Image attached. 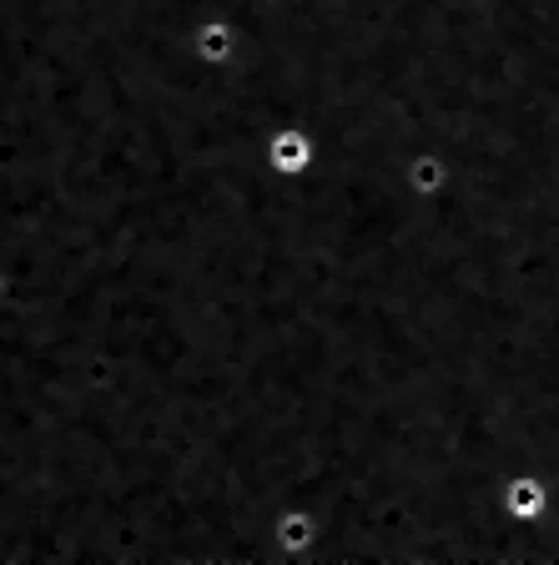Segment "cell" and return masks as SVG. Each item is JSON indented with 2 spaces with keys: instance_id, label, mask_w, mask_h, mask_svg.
Returning <instances> with one entry per match:
<instances>
[{
  "instance_id": "4",
  "label": "cell",
  "mask_w": 559,
  "mask_h": 565,
  "mask_svg": "<svg viewBox=\"0 0 559 565\" xmlns=\"http://www.w3.org/2000/svg\"><path fill=\"white\" fill-rule=\"evenodd\" d=\"M6 298H11V282H6V273H0V308H6Z\"/></svg>"
},
{
  "instance_id": "3",
  "label": "cell",
  "mask_w": 559,
  "mask_h": 565,
  "mask_svg": "<svg viewBox=\"0 0 559 565\" xmlns=\"http://www.w3.org/2000/svg\"><path fill=\"white\" fill-rule=\"evenodd\" d=\"M499 505H504V515H514L519 525H539L549 510V480H539V475H509V480L499 484Z\"/></svg>"
},
{
  "instance_id": "2",
  "label": "cell",
  "mask_w": 559,
  "mask_h": 565,
  "mask_svg": "<svg viewBox=\"0 0 559 565\" xmlns=\"http://www.w3.org/2000/svg\"><path fill=\"white\" fill-rule=\"evenodd\" d=\"M243 46H247V31L237 25V15L212 11L192 25V56H197L207 71H237Z\"/></svg>"
},
{
  "instance_id": "1",
  "label": "cell",
  "mask_w": 559,
  "mask_h": 565,
  "mask_svg": "<svg viewBox=\"0 0 559 565\" xmlns=\"http://www.w3.org/2000/svg\"><path fill=\"white\" fill-rule=\"evenodd\" d=\"M262 162L282 177V182H308L318 172V137L303 121H282L268 131V147H262Z\"/></svg>"
}]
</instances>
